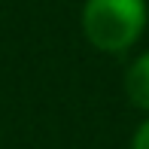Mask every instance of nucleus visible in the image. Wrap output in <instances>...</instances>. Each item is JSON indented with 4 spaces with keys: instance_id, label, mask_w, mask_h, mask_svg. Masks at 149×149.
<instances>
[{
    "instance_id": "1",
    "label": "nucleus",
    "mask_w": 149,
    "mask_h": 149,
    "mask_svg": "<svg viewBox=\"0 0 149 149\" xmlns=\"http://www.w3.org/2000/svg\"><path fill=\"white\" fill-rule=\"evenodd\" d=\"M146 0H85L82 31L100 52H125L146 28Z\"/></svg>"
},
{
    "instance_id": "2",
    "label": "nucleus",
    "mask_w": 149,
    "mask_h": 149,
    "mask_svg": "<svg viewBox=\"0 0 149 149\" xmlns=\"http://www.w3.org/2000/svg\"><path fill=\"white\" fill-rule=\"evenodd\" d=\"M125 94L134 107L149 110V52L140 55L125 73Z\"/></svg>"
},
{
    "instance_id": "3",
    "label": "nucleus",
    "mask_w": 149,
    "mask_h": 149,
    "mask_svg": "<svg viewBox=\"0 0 149 149\" xmlns=\"http://www.w3.org/2000/svg\"><path fill=\"white\" fill-rule=\"evenodd\" d=\"M131 149H149V119L143 122V125L137 128V134H134V143Z\"/></svg>"
}]
</instances>
